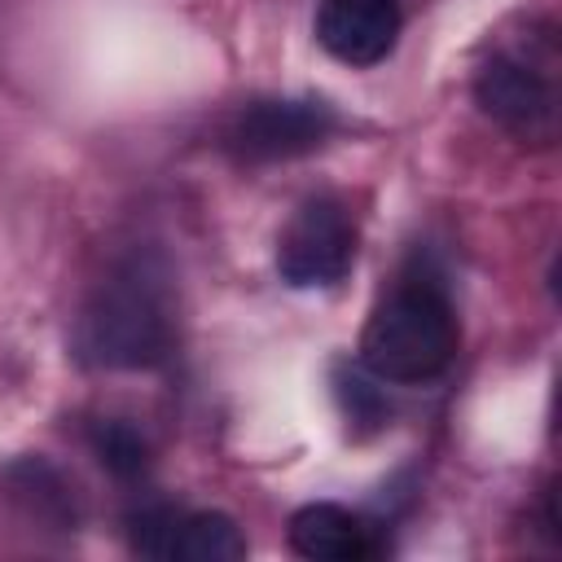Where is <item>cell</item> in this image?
Returning <instances> with one entry per match:
<instances>
[{"label":"cell","instance_id":"obj_1","mask_svg":"<svg viewBox=\"0 0 562 562\" xmlns=\"http://www.w3.org/2000/svg\"><path fill=\"white\" fill-rule=\"evenodd\" d=\"M171 294L167 277L132 255L92 290L83 307V356L101 369H149L171 351Z\"/></svg>","mask_w":562,"mask_h":562},{"label":"cell","instance_id":"obj_3","mask_svg":"<svg viewBox=\"0 0 562 562\" xmlns=\"http://www.w3.org/2000/svg\"><path fill=\"white\" fill-rule=\"evenodd\" d=\"M356 259V224L342 202L316 198L294 211L277 241V272L294 290H321L342 281Z\"/></svg>","mask_w":562,"mask_h":562},{"label":"cell","instance_id":"obj_4","mask_svg":"<svg viewBox=\"0 0 562 562\" xmlns=\"http://www.w3.org/2000/svg\"><path fill=\"white\" fill-rule=\"evenodd\" d=\"M338 119L325 101H250L233 114L224 140L246 162H277L321 149Z\"/></svg>","mask_w":562,"mask_h":562},{"label":"cell","instance_id":"obj_5","mask_svg":"<svg viewBox=\"0 0 562 562\" xmlns=\"http://www.w3.org/2000/svg\"><path fill=\"white\" fill-rule=\"evenodd\" d=\"M474 97L487 119L522 140H553L558 132L553 79L522 57H492L474 79Z\"/></svg>","mask_w":562,"mask_h":562},{"label":"cell","instance_id":"obj_6","mask_svg":"<svg viewBox=\"0 0 562 562\" xmlns=\"http://www.w3.org/2000/svg\"><path fill=\"white\" fill-rule=\"evenodd\" d=\"M316 40L342 66H378L400 40L395 0H321Z\"/></svg>","mask_w":562,"mask_h":562},{"label":"cell","instance_id":"obj_7","mask_svg":"<svg viewBox=\"0 0 562 562\" xmlns=\"http://www.w3.org/2000/svg\"><path fill=\"white\" fill-rule=\"evenodd\" d=\"M290 549L307 562H360L373 553V531L360 514L334 501H312L290 518Z\"/></svg>","mask_w":562,"mask_h":562},{"label":"cell","instance_id":"obj_8","mask_svg":"<svg viewBox=\"0 0 562 562\" xmlns=\"http://www.w3.org/2000/svg\"><path fill=\"white\" fill-rule=\"evenodd\" d=\"M237 558H246V536L228 514L202 509L176 518L171 562H237Z\"/></svg>","mask_w":562,"mask_h":562},{"label":"cell","instance_id":"obj_9","mask_svg":"<svg viewBox=\"0 0 562 562\" xmlns=\"http://www.w3.org/2000/svg\"><path fill=\"white\" fill-rule=\"evenodd\" d=\"M92 448H97V457H101L119 479H136V474L145 470V461H149V448H145L140 430L127 426V422H101V426L92 430Z\"/></svg>","mask_w":562,"mask_h":562},{"label":"cell","instance_id":"obj_2","mask_svg":"<svg viewBox=\"0 0 562 562\" xmlns=\"http://www.w3.org/2000/svg\"><path fill=\"white\" fill-rule=\"evenodd\" d=\"M457 356V316L435 277H404L364 321L360 360L382 382H426Z\"/></svg>","mask_w":562,"mask_h":562}]
</instances>
